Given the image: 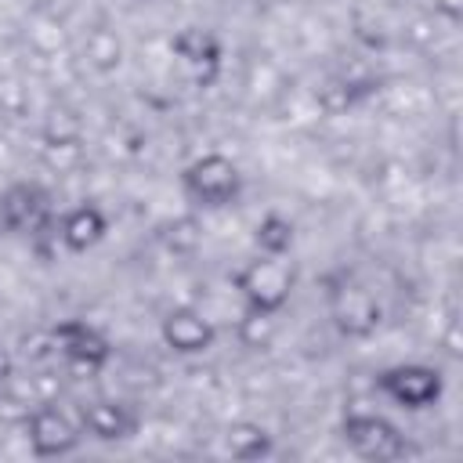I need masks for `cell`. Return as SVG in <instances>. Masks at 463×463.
<instances>
[{
	"instance_id": "9",
	"label": "cell",
	"mask_w": 463,
	"mask_h": 463,
	"mask_svg": "<svg viewBox=\"0 0 463 463\" xmlns=\"http://www.w3.org/2000/svg\"><path fill=\"white\" fill-rule=\"evenodd\" d=\"M80 430L98 441H127L137 430V412L116 398H94L80 409Z\"/></svg>"
},
{
	"instance_id": "13",
	"label": "cell",
	"mask_w": 463,
	"mask_h": 463,
	"mask_svg": "<svg viewBox=\"0 0 463 463\" xmlns=\"http://www.w3.org/2000/svg\"><path fill=\"white\" fill-rule=\"evenodd\" d=\"M224 449H228L235 459L253 463V459L271 456L275 438H271L268 427H260V423H253V420H235V423L224 430Z\"/></svg>"
},
{
	"instance_id": "10",
	"label": "cell",
	"mask_w": 463,
	"mask_h": 463,
	"mask_svg": "<svg viewBox=\"0 0 463 463\" xmlns=\"http://www.w3.org/2000/svg\"><path fill=\"white\" fill-rule=\"evenodd\" d=\"M0 224L7 232H40L47 224V195L36 184H14L0 195Z\"/></svg>"
},
{
	"instance_id": "11",
	"label": "cell",
	"mask_w": 463,
	"mask_h": 463,
	"mask_svg": "<svg viewBox=\"0 0 463 463\" xmlns=\"http://www.w3.org/2000/svg\"><path fill=\"white\" fill-rule=\"evenodd\" d=\"M105 232H109V217H105V210H101L98 203H80V206H72V210L61 217V224H58V239H61V246H65L69 253H87V250H94V246L105 239Z\"/></svg>"
},
{
	"instance_id": "3",
	"label": "cell",
	"mask_w": 463,
	"mask_h": 463,
	"mask_svg": "<svg viewBox=\"0 0 463 463\" xmlns=\"http://www.w3.org/2000/svg\"><path fill=\"white\" fill-rule=\"evenodd\" d=\"M47 340H51V351L61 354L69 369L87 373V376L98 373V369L109 362V354H112L105 333L94 329V326L83 322V318H65V322H58V326L47 333Z\"/></svg>"
},
{
	"instance_id": "6",
	"label": "cell",
	"mask_w": 463,
	"mask_h": 463,
	"mask_svg": "<svg viewBox=\"0 0 463 463\" xmlns=\"http://www.w3.org/2000/svg\"><path fill=\"white\" fill-rule=\"evenodd\" d=\"M25 438L40 459H51V456H69L80 445L83 430L65 409H58L54 402H43L25 416Z\"/></svg>"
},
{
	"instance_id": "16",
	"label": "cell",
	"mask_w": 463,
	"mask_h": 463,
	"mask_svg": "<svg viewBox=\"0 0 463 463\" xmlns=\"http://www.w3.org/2000/svg\"><path fill=\"white\" fill-rule=\"evenodd\" d=\"M253 242L260 253H271V257H286L289 246H293V224L282 217V213H264L253 228Z\"/></svg>"
},
{
	"instance_id": "18",
	"label": "cell",
	"mask_w": 463,
	"mask_h": 463,
	"mask_svg": "<svg viewBox=\"0 0 463 463\" xmlns=\"http://www.w3.org/2000/svg\"><path fill=\"white\" fill-rule=\"evenodd\" d=\"M199 239H203V228H199V221L195 217H174V221H166L163 228H159V242L170 250V253H195V246H199Z\"/></svg>"
},
{
	"instance_id": "17",
	"label": "cell",
	"mask_w": 463,
	"mask_h": 463,
	"mask_svg": "<svg viewBox=\"0 0 463 463\" xmlns=\"http://www.w3.org/2000/svg\"><path fill=\"white\" fill-rule=\"evenodd\" d=\"M235 333H239L242 347L260 351V347H271L279 326H275V315H271V311H253V307H246L242 318H239V326H235Z\"/></svg>"
},
{
	"instance_id": "21",
	"label": "cell",
	"mask_w": 463,
	"mask_h": 463,
	"mask_svg": "<svg viewBox=\"0 0 463 463\" xmlns=\"http://www.w3.org/2000/svg\"><path fill=\"white\" fill-rule=\"evenodd\" d=\"M0 441H4V430H0Z\"/></svg>"
},
{
	"instance_id": "8",
	"label": "cell",
	"mask_w": 463,
	"mask_h": 463,
	"mask_svg": "<svg viewBox=\"0 0 463 463\" xmlns=\"http://www.w3.org/2000/svg\"><path fill=\"white\" fill-rule=\"evenodd\" d=\"M159 336H163V344L174 354H188L192 358V354H206L213 347L217 329H213V322L203 311H195V307H174V311L163 315Z\"/></svg>"
},
{
	"instance_id": "14",
	"label": "cell",
	"mask_w": 463,
	"mask_h": 463,
	"mask_svg": "<svg viewBox=\"0 0 463 463\" xmlns=\"http://www.w3.org/2000/svg\"><path fill=\"white\" fill-rule=\"evenodd\" d=\"M83 61L94 72H101V76L116 72L123 65V40H119V33L112 25L87 29V36H83Z\"/></svg>"
},
{
	"instance_id": "15",
	"label": "cell",
	"mask_w": 463,
	"mask_h": 463,
	"mask_svg": "<svg viewBox=\"0 0 463 463\" xmlns=\"http://www.w3.org/2000/svg\"><path fill=\"white\" fill-rule=\"evenodd\" d=\"M83 137V119L72 105H54L43 116V141L47 148H76Z\"/></svg>"
},
{
	"instance_id": "20",
	"label": "cell",
	"mask_w": 463,
	"mask_h": 463,
	"mask_svg": "<svg viewBox=\"0 0 463 463\" xmlns=\"http://www.w3.org/2000/svg\"><path fill=\"white\" fill-rule=\"evenodd\" d=\"M11 373H14V362H11V354L0 347V383H4V380H11Z\"/></svg>"
},
{
	"instance_id": "2",
	"label": "cell",
	"mask_w": 463,
	"mask_h": 463,
	"mask_svg": "<svg viewBox=\"0 0 463 463\" xmlns=\"http://www.w3.org/2000/svg\"><path fill=\"white\" fill-rule=\"evenodd\" d=\"M181 192L203 206V210H221V206H232L242 192V174L239 166L221 156V152H206L199 159H192L184 170H181Z\"/></svg>"
},
{
	"instance_id": "4",
	"label": "cell",
	"mask_w": 463,
	"mask_h": 463,
	"mask_svg": "<svg viewBox=\"0 0 463 463\" xmlns=\"http://www.w3.org/2000/svg\"><path fill=\"white\" fill-rule=\"evenodd\" d=\"M376 387L402 409H427L441 398L445 380L434 365L423 362H405V365H391L376 376Z\"/></svg>"
},
{
	"instance_id": "5",
	"label": "cell",
	"mask_w": 463,
	"mask_h": 463,
	"mask_svg": "<svg viewBox=\"0 0 463 463\" xmlns=\"http://www.w3.org/2000/svg\"><path fill=\"white\" fill-rule=\"evenodd\" d=\"M340 434L362 459H402L409 449L405 434L376 412H347L340 423Z\"/></svg>"
},
{
	"instance_id": "19",
	"label": "cell",
	"mask_w": 463,
	"mask_h": 463,
	"mask_svg": "<svg viewBox=\"0 0 463 463\" xmlns=\"http://www.w3.org/2000/svg\"><path fill=\"white\" fill-rule=\"evenodd\" d=\"M434 4V11L441 14V18H449V22H456L459 14H463V0H430Z\"/></svg>"
},
{
	"instance_id": "7",
	"label": "cell",
	"mask_w": 463,
	"mask_h": 463,
	"mask_svg": "<svg viewBox=\"0 0 463 463\" xmlns=\"http://www.w3.org/2000/svg\"><path fill=\"white\" fill-rule=\"evenodd\" d=\"M329 318L347 340H365L380 329V304L365 286L344 279L336 289H329Z\"/></svg>"
},
{
	"instance_id": "12",
	"label": "cell",
	"mask_w": 463,
	"mask_h": 463,
	"mask_svg": "<svg viewBox=\"0 0 463 463\" xmlns=\"http://www.w3.org/2000/svg\"><path fill=\"white\" fill-rule=\"evenodd\" d=\"M170 51L188 61L192 69H199V80L210 83L221 69V40L210 33V29H199V25H188L181 29L174 40H170Z\"/></svg>"
},
{
	"instance_id": "1",
	"label": "cell",
	"mask_w": 463,
	"mask_h": 463,
	"mask_svg": "<svg viewBox=\"0 0 463 463\" xmlns=\"http://www.w3.org/2000/svg\"><path fill=\"white\" fill-rule=\"evenodd\" d=\"M232 286L239 289V297H242L246 307L279 315V311L289 304V297H293L297 268H293L286 257L260 253V257L246 260V264L232 275Z\"/></svg>"
}]
</instances>
